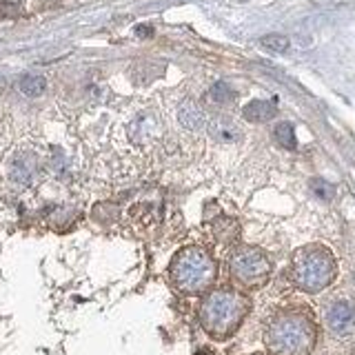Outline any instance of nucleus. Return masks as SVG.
<instances>
[{"instance_id": "f257e3e1", "label": "nucleus", "mask_w": 355, "mask_h": 355, "mask_svg": "<svg viewBox=\"0 0 355 355\" xmlns=\"http://www.w3.org/2000/svg\"><path fill=\"white\" fill-rule=\"evenodd\" d=\"M249 311L251 300L247 293L233 286H220L205 293L202 302H200L198 320L211 340L225 342L231 336H236Z\"/></svg>"}, {"instance_id": "7ed1b4c3", "label": "nucleus", "mask_w": 355, "mask_h": 355, "mask_svg": "<svg viewBox=\"0 0 355 355\" xmlns=\"http://www.w3.org/2000/svg\"><path fill=\"white\" fill-rule=\"evenodd\" d=\"M169 280L182 295H205L218 280V262L202 247H184L169 264Z\"/></svg>"}, {"instance_id": "9b49d317", "label": "nucleus", "mask_w": 355, "mask_h": 355, "mask_svg": "<svg viewBox=\"0 0 355 355\" xmlns=\"http://www.w3.org/2000/svg\"><path fill=\"white\" fill-rule=\"evenodd\" d=\"M18 87L27 98H40L44 94V89H47V80L38 73H27V76L20 78Z\"/></svg>"}, {"instance_id": "dca6fc26", "label": "nucleus", "mask_w": 355, "mask_h": 355, "mask_svg": "<svg viewBox=\"0 0 355 355\" xmlns=\"http://www.w3.org/2000/svg\"><path fill=\"white\" fill-rule=\"evenodd\" d=\"M25 14L20 3H11V0H3L0 3V20H16Z\"/></svg>"}, {"instance_id": "20e7f679", "label": "nucleus", "mask_w": 355, "mask_h": 355, "mask_svg": "<svg viewBox=\"0 0 355 355\" xmlns=\"http://www.w3.org/2000/svg\"><path fill=\"white\" fill-rule=\"evenodd\" d=\"M338 275V262L322 244H306L291 258V280L304 293H320L333 284Z\"/></svg>"}, {"instance_id": "f03ea898", "label": "nucleus", "mask_w": 355, "mask_h": 355, "mask_svg": "<svg viewBox=\"0 0 355 355\" xmlns=\"http://www.w3.org/2000/svg\"><path fill=\"white\" fill-rule=\"evenodd\" d=\"M318 342V324L304 309H286L271 318L264 331L269 355H311Z\"/></svg>"}, {"instance_id": "ddd939ff", "label": "nucleus", "mask_w": 355, "mask_h": 355, "mask_svg": "<svg viewBox=\"0 0 355 355\" xmlns=\"http://www.w3.org/2000/svg\"><path fill=\"white\" fill-rule=\"evenodd\" d=\"M209 98L214 100V103H218V105H227V103H231L233 98H236V94H233V89L227 83H216L214 87L209 89Z\"/></svg>"}, {"instance_id": "423d86ee", "label": "nucleus", "mask_w": 355, "mask_h": 355, "mask_svg": "<svg viewBox=\"0 0 355 355\" xmlns=\"http://www.w3.org/2000/svg\"><path fill=\"white\" fill-rule=\"evenodd\" d=\"M36 173H38V158L27 151L16 153L7 164V178L16 187H29L36 180Z\"/></svg>"}, {"instance_id": "39448f33", "label": "nucleus", "mask_w": 355, "mask_h": 355, "mask_svg": "<svg viewBox=\"0 0 355 355\" xmlns=\"http://www.w3.org/2000/svg\"><path fill=\"white\" fill-rule=\"evenodd\" d=\"M273 262L258 247H240L229 258L231 280L240 288H260L269 282Z\"/></svg>"}, {"instance_id": "f3484780", "label": "nucleus", "mask_w": 355, "mask_h": 355, "mask_svg": "<svg viewBox=\"0 0 355 355\" xmlns=\"http://www.w3.org/2000/svg\"><path fill=\"white\" fill-rule=\"evenodd\" d=\"M151 27H138V36H151Z\"/></svg>"}, {"instance_id": "f8f14e48", "label": "nucleus", "mask_w": 355, "mask_h": 355, "mask_svg": "<svg viewBox=\"0 0 355 355\" xmlns=\"http://www.w3.org/2000/svg\"><path fill=\"white\" fill-rule=\"evenodd\" d=\"M273 136H275V142L280 144V147H284V149H295L297 147L295 129H293L291 122H280V125L275 127Z\"/></svg>"}, {"instance_id": "a211bd4d", "label": "nucleus", "mask_w": 355, "mask_h": 355, "mask_svg": "<svg viewBox=\"0 0 355 355\" xmlns=\"http://www.w3.org/2000/svg\"><path fill=\"white\" fill-rule=\"evenodd\" d=\"M253 355H264V353H253Z\"/></svg>"}, {"instance_id": "0eeeda50", "label": "nucleus", "mask_w": 355, "mask_h": 355, "mask_svg": "<svg viewBox=\"0 0 355 355\" xmlns=\"http://www.w3.org/2000/svg\"><path fill=\"white\" fill-rule=\"evenodd\" d=\"M324 322H327V329L336 336H347L349 331H353L355 327V306L347 300H338L333 302L327 313H324Z\"/></svg>"}, {"instance_id": "6e6552de", "label": "nucleus", "mask_w": 355, "mask_h": 355, "mask_svg": "<svg viewBox=\"0 0 355 355\" xmlns=\"http://www.w3.org/2000/svg\"><path fill=\"white\" fill-rule=\"evenodd\" d=\"M209 136L218 144H236L242 138V131L233 120L229 118H216L209 125Z\"/></svg>"}, {"instance_id": "2eb2a0df", "label": "nucleus", "mask_w": 355, "mask_h": 355, "mask_svg": "<svg viewBox=\"0 0 355 355\" xmlns=\"http://www.w3.org/2000/svg\"><path fill=\"white\" fill-rule=\"evenodd\" d=\"M262 47H266L269 51H275V53H284L288 49V38L280 36V33H271V36L262 38Z\"/></svg>"}, {"instance_id": "9d476101", "label": "nucleus", "mask_w": 355, "mask_h": 355, "mask_svg": "<svg viewBox=\"0 0 355 355\" xmlns=\"http://www.w3.org/2000/svg\"><path fill=\"white\" fill-rule=\"evenodd\" d=\"M178 118H180L182 127L189 131H198L205 127V114H202V109H200V105L193 103V100H184L180 105V111H178Z\"/></svg>"}, {"instance_id": "4468645a", "label": "nucleus", "mask_w": 355, "mask_h": 355, "mask_svg": "<svg viewBox=\"0 0 355 355\" xmlns=\"http://www.w3.org/2000/svg\"><path fill=\"white\" fill-rule=\"evenodd\" d=\"M311 193H313L315 198L324 200V202H329V200H333V196H336V187H333L331 182L327 180H320V178H315V180H311Z\"/></svg>"}, {"instance_id": "1a4fd4ad", "label": "nucleus", "mask_w": 355, "mask_h": 355, "mask_svg": "<svg viewBox=\"0 0 355 355\" xmlns=\"http://www.w3.org/2000/svg\"><path fill=\"white\" fill-rule=\"evenodd\" d=\"M275 114H277V107L269 103V100H253V103H249L242 111V116L249 122H255V125L269 122L271 118H275Z\"/></svg>"}]
</instances>
